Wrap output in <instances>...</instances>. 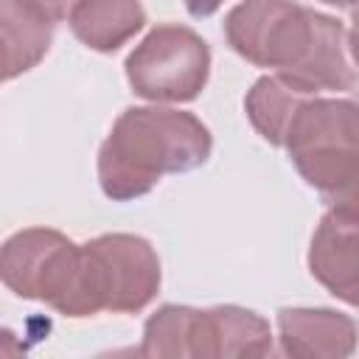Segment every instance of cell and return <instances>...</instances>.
I'll list each match as a JSON object with an SVG mask.
<instances>
[{
    "instance_id": "e0dca14e",
    "label": "cell",
    "mask_w": 359,
    "mask_h": 359,
    "mask_svg": "<svg viewBox=\"0 0 359 359\" xmlns=\"http://www.w3.org/2000/svg\"><path fill=\"white\" fill-rule=\"evenodd\" d=\"M320 3H328V6H337V8H353L359 0H320Z\"/></svg>"
},
{
    "instance_id": "3957f363",
    "label": "cell",
    "mask_w": 359,
    "mask_h": 359,
    "mask_svg": "<svg viewBox=\"0 0 359 359\" xmlns=\"http://www.w3.org/2000/svg\"><path fill=\"white\" fill-rule=\"evenodd\" d=\"M157 289L160 258L154 247L132 233H104L81 244L65 317H90L98 311L135 314L154 300Z\"/></svg>"
},
{
    "instance_id": "5b68a950",
    "label": "cell",
    "mask_w": 359,
    "mask_h": 359,
    "mask_svg": "<svg viewBox=\"0 0 359 359\" xmlns=\"http://www.w3.org/2000/svg\"><path fill=\"white\" fill-rule=\"evenodd\" d=\"M283 146L320 196L337 191L359 174V101L311 95L297 109Z\"/></svg>"
},
{
    "instance_id": "6da1fadb",
    "label": "cell",
    "mask_w": 359,
    "mask_h": 359,
    "mask_svg": "<svg viewBox=\"0 0 359 359\" xmlns=\"http://www.w3.org/2000/svg\"><path fill=\"white\" fill-rule=\"evenodd\" d=\"M224 39L241 59L272 67L309 95L359 81L342 22L294 0H241L224 17Z\"/></svg>"
},
{
    "instance_id": "5bb4252c",
    "label": "cell",
    "mask_w": 359,
    "mask_h": 359,
    "mask_svg": "<svg viewBox=\"0 0 359 359\" xmlns=\"http://www.w3.org/2000/svg\"><path fill=\"white\" fill-rule=\"evenodd\" d=\"M25 6H31L34 11H39L42 17H48L50 22H59L65 17H70V11L76 8L79 0H20Z\"/></svg>"
},
{
    "instance_id": "ba28073f",
    "label": "cell",
    "mask_w": 359,
    "mask_h": 359,
    "mask_svg": "<svg viewBox=\"0 0 359 359\" xmlns=\"http://www.w3.org/2000/svg\"><path fill=\"white\" fill-rule=\"evenodd\" d=\"M278 339L286 356L339 359L356 351V323L334 309H280Z\"/></svg>"
},
{
    "instance_id": "ac0fdd59",
    "label": "cell",
    "mask_w": 359,
    "mask_h": 359,
    "mask_svg": "<svg viewBox=\"0 0 359 359\" xmlns=\"http://www.w3.org/2000/svg\"><path fill=\"white\" fill-rule=\"evenodd\" d=\"M356 101H359V95H356Z\"/></svg>"
},
{
    "instance_id": "277c9868",
    "label": "cell",
    "mask_w": 359,
    "mask_h": 359,
    "mask_svg": "<svg viewBox=\"0 0 359 359\" xmlns=\"http://www.w3.org/2000/svg\"><path fill=\"white\" fill-rule=\"evenodd\" d=\"M143 356H266L269 323L241 306H160L143 325Z\"/></svg>"
},
{
    "instance_id": "8992f818",
    "label": "cell",
    "mask_w": 359,
    "mask_h": 359,
    "mask_svg": "<svg viewBox=\"0 0 359 359\" xmlns=\"http://www.w3.org/2000/svg\"><path fill=\"white\" fill-rule=\"evenodd\" d=\"M210 76V48L188 25L165 22L151 28L126 56V79L146 101H194Z\"/></svg>"
},
{
    "instance_id": "7a4b0ae2",
    "label": "cell",
    "mask_w": 359,
    "mask_h": 359,
    "mask_svg": "<svg viewBox=\"0 0 359 359\" xmlns=\"http://www.w3.org/2000/svg\"><path fill=\"white\" fill-rule=\"evenodd\" d=\"M210 149V132L196 115L168 107H129L101 143V191L115 202L146 196L165 174L199 168Z\"/></svg>"
},
{
    "instance_id": "7c38bea8",
    "label": "cell",
    "mask_w": 359,
    "mask_h": 359,
    "mask_svg": "<svg viewBox=\"0 0 359 359\" xmlns=\"http://www.w3.org/2000/svg\"><path fill=\"white\" fill-rule=\"evenodd\" d=\"M309 98L311 95L306 90H300L297 84H292L275 73V76H264L252 84V90L244 98V109H247L250 123L258 129V135L264 140H269L272 146H283L297 109Z\"/></svg>"
},
{
    "instance_id": "8fae6325",
    "label": "cell",
    "mask_w": 359,
    "mask_h": 359,
    "mask_svg": "<svg viewBox=\"0 0 359 359\" xmlns=\"http://www.w3.org/2000/svg\"><path fill=\"white\" fill-rule=\"evenodd\" d=\"M3 79L31 70L53 42V25L48 17L20 0H3Z\"/></svg>"
},
{
    "instance_id": "30bf717a",
    "label": "cell",
    "mask_w": 359,
    "mask_h": 359,
    "mask_svg": "<svg viewBox=\"0 0 359 359\" xmlns=\"http://www.w3.org/2000/svg\"><path fill=\"white\" fill-rule=\"evenodd\" d=\"M67 22L90 50L112 53L146 25V11L140 0H79Z\"/></svg>"
},
{
    "instance_id": "2e32d148",
    "label": "cell",
    "mask_w": 359,
    "mask_h": 359,
    "mask_svg": "<svg viewBox=\"0 0 359 359\" xmlns=\"http://www.w3.org/2000/svg\"><path fill=\"white\" fill-rule=\"evenodd\" d=\"M348 53H351L353 65L359 67V20H353V25L348 31Z\"/></svg>"
},
{
    "instance_id": "52a82bcc",
    "label": "cell",
    "mask_w": 359,
    "mask_h": 359,
    "mask_svg": "<svg viewBox=\"0 0 359 359\" xmlns=\"http://www.w3.org/2000/svg\"><path fill=\"white\" fill-rule=\"evenodd\" d=\"M79 258L81 244H73L59 230L28 227L3 244V283L25 300H42L65 314L76 286Z\"/></svg>"
},
{
    "instance_id": "9a60e30c",
    "label": "cell",
    "mask_w": 359,
    "mask_h": 359,
    "mask_svg": "<svg viewBox=\"0 0 359 359\" xmlns=\"http://www.w3.org/2000/svg\"><path fill=\"white\" fill-rule=\"evenodd\" d=\"M224 0H185V8L191 17H210L213 11L222 8Z\"/></svg>"
},
{
    "instance_id": "4fadbf2b",
    "label": "cell",
    "mask_w": 359,
    "mask_h": 359,
    "mask_svg": "<svg viewBox=\"0 0 359 359\" xmlns=\"http://www.w3.org/2000/svg\"><path fill=\"white\" fill-rule=\"evenodd\" d=\"M323 202H325L328 213H334V216H339L345 222L359 224V174L353 180H348L345 185H339L337 191L325 194Z\"/></svg>"
},
{
    "instance_id": "9c48e42d",
    "label": "cell",
    "mask_w": 359,
    "mask_h": 359,
    "mask_svg": "<svg viewBox=\"0 0 359 359\" xmlns=\"http://www.w3.org/2000/svg\"><path fill=\"white\" fill-rule=\"evenodd\" d=\"M309 269L337 300L359 309V224L325 210L311 236Z\"/></svg>"
}]
</instances>
